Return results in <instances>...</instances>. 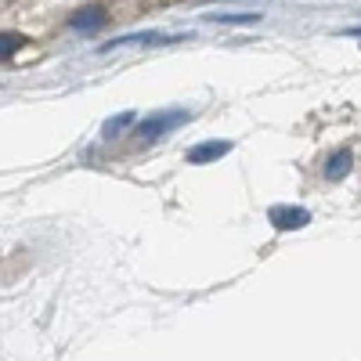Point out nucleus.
Masks as SVG:
<instances>
[{"label":"nucleus","instance_id":"f257e3e1","mask_svg":"<svg viewBox=\"0 0 361 361\" xmlns=\"http://www.w3.org/2000/svg\"><path fill=\"white\" fill-rule=\"evenodd\" d=\"M192 119V112H159V116H148L145 123L137 127V134L134 137H141V141H156V137H163L166 130H173V127H180V123H188Z\"/></svg>","mask_w":361,"mask_h":361},{"label":"nucleus","instance_id":"f03ea898","mask_svg":"<svg viewBox=\"0 0 361 361\" xmlns=\"http://www.w3.org/2000/svg\"><path fill=\"white\" fill-rule=\"evenodd\" d=\"M267 217H271V224L282 228V231H296V228L311 224V214H307V209H296V206H275Z\"/></svg>","mask_w":361,"mask_h":361},{"label":"nucleus","instance_id":"7ed1b4c3","mask_svg":"<svg viewBox=\"0 0 361 361\" xmlns=\"http://www.w3.org/2000/svg\"><path fill=\"white\" fill-rule=\"evenodd\" d=\"M231 141H202V145H195V148H188V163H195V166H202V163H217V159H224L228 152H231Z\"/></svg>","mask_w":361,"mask_h":361},{"label":"nucleus","instance_id":"20e7f679","mask_svg":"<svg viewBox=\"0 0 361 361\" xmlns=\"http://www.w3.org/2000/svg\"><path fill=\"white\" fill-rule=\"evenodd\" d=\"M69 25L76 29V33H90V29H98V25H105V11L102 8H80V11H73L69 15Z\"/></svg>","mask_w":361,"mask_h":361},{"label":"nucleus","instance_id":"39448f33","mask_svg":"<svg viewBox=\"0 0 361 361\" xmlns=\"http://www.w3.org/2000/svg\"><path fill=\"white\" fill-rule=\"evenodd\" d=\"M350 166H354V152H350V148H340L336 156H329V163H325V177H329V180H340V177L350 173Z\"/></svg>","mask_w":361,"mask_h":361},{"label":"nucleus","instance_id":"423d86ee","mask_svg":"<svg viewBox=\"0 0 361 361\" xmlns=\"http://www.w3.org/2000/svg\"><path fill=\"white\" fill-rule=\"evenodd\" d=\"M134 123H137V116H134V112H119V116H112L109 123L102 127V137H105V141H116L119 134H123L127 127H134Z\"/></svg>","mask_w":361,"mask_h":361},{"label":"nucleus","instance_id":"0eeeda50","mask_svg":"<svg viewBox=\"0 0 361 361\" xmlns=\"http://www.w3.org/2000/svg\"><path fill=\"white\" fill-rule=\"evenodd\" d=\"M173 37H163V33H134V37H119L112 44H105V51H116V47H123V44H170Z\"/></svg>","mask_w":361,"mask_h":361},{"label":"nucleus","instance_id":"6e6552de","mask_svg":"<svg viewBox=\"0 0 361 361\" xmlns=\"http://www.w3.org/2000/svg\"><path fill=\"white\" fill-rule=\"evenodd\" d=\"M29 40L22 33H0V58H11L15 51H22Z\"/></svg>","mask_w":361,"mask_h":361},{"label":"nucleus","instance_id":"1a4fd4ad","mask_svg":"<svg viewBox=\"0 0 361 361\" xmlns=\"http://www.w3.org/2000/svg\"><path fill=\"white\" fill-rule=\"evenodd\" d=\"M214 22H224V25H253V22H260V15H217Z\"/></svg>","mask_w":361,"mask_h":361}]
</instances>
